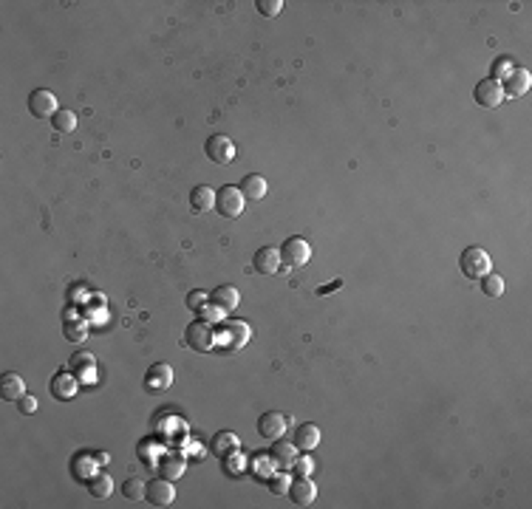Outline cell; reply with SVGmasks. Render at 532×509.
Returning a JSON list of instances; mask_svg holds the SVG:
<instances>
[{
  "label": "cell",
  "mask_w": 532,
  "mask_h": 509,
  "mask_svg": "<svg viewBox=\"0 0 532 509\" xmlns=\"http://www.w3.org/2000/svg\"><path fill=\"white\" fill-rule=\"evenodd\" d=\"M184 345L193 348V351H201V354L213 351L216 348V331H213V325H207L204 320L190 323L184 328Z\"/></svg>",
  "instance_id": "cell-5"
},
{
  "label": "cell",
  "mask_w": 532,
  "mask_h": 509,
  "mask_svg": "<svg viewBox=\"0 0 532 509\" xmlns=\"http://www.w3.org/2000/svg\"><path fill=\"white\" fill-rule=\"evenodd\" d=\"M224 314H227V311H221L216 303H207V306L199 311V320H204L207 325H213V323H221V320H224Z\"/></svg>",
  "instance_id": "cell-29"
},
{
  "label": "cell",
  "mask_w": 532,
  "mask_h": 509,
  "mask_svg": "<svg viewBox=\"0 0 532 509\" xmlns=\"http://www.w3.org/2000/svg\"><path fill=\"white\" fill-rule=\"evenodd\" d=\"M473 99H476V105H482V108H499V105L504 102L501 82H499V79H493V77H484V79L476 85Z\"/></svg>",
  "instance_id": "cell-10"
},
{
  "label": "cell",
  "mask_w": 532,
  "mask_h": 509,
  "mask_svg": "<svg viewBox=\"0 0 532 509\" xmlns=\"http://www.w3.org/2000/svg\"><path fill=\"white\" fill-rule=\"evenodd\" d=\"M343 286V280H334V283H328V286H320L317 289V294H326V291H334V289H340Z\"/></svg>",
  "instance_id": "cell-37"
},
{
  "label": "cell",
  "mask_w": 532,
  "mask_h": 509,
  "mask_svg": "<svg viewBox=\"0 0 532 509\" xmlns=\"http://www.w3.org/2000/svg\"><path fill=\"white\" fill-rule=\"evenodd\" d=\"M77 393V379L71 371H60L51 376V396L60 399V402H68L71 396Z\"/></svg>",
  "instance_id": "cell-16"
},
{
  "label": "cell",
  "mask_w": 532,
  "mask_h": 509,
  "mask_svg": "<svg viewBox=\"0 0 532 509\" xmlns=\"http://www.w3.org/2000/svg\"><path fill=\"white\" fill-rule=\"evenodd\" d=\"M513 65H510V60L507 57H501V60H496V65H493V79H499L501 77V71H510Z\"/></svg>",
  "instance_id": "cell-36"
},
{
  "label": "cell",
  "mask_w": 532,
  "mask_h": 509,
  "mask_svg": "<svg viewBox=\"0 0 532 509\" xmlns=\"http://www.w3.org/2000/svg\"><path fill=\"white\" fill-rule=\"evenodd\" d=\"M280 266H283V260H280V250H275V247H261L258 252L253 254V269H255L258 274H264V277L277 274Z\"/></svg>",
  "instance_id": "cell-13"
},
{
  "label": "cell",
  "mask_w": 532,
  "mask_h": 509,
  "mask_svg": "<svg viewBox=\"0 0 532 509\" xmlns=\"http://www.w3.org/2000/svg\"><path fill=\"white\" fill-rule=\"evenodd\" d=\"M309 257H311V247H309V241H303V238H297V235L283 241V247H280V260H283L289 269H300V266H306Z\"/></svg>",
  "instance_id": "cell-8"
},
{
  "label": "cell",
  "mask_w": 532,
  "mask_h": 509,
  "mask_svg": "<svg viewBox=\"0 0 532 509\" xmlns=\"http://www.w3.org/2000/svg\"><path fill=\"white\" fill-rule=\"evenodd\" d=\"M88 493H91L94 498H108V496L113 493V481H111V476H105V473L94 476V479L88 481Z\"/></svg>",
  "instance_id": "cell-26"
},
{
  "label": "cell",
  "mask_w": 532,
  "mask_h": 509,
  "mask_svg": "<svg viewBox=\"0 0 532 509\" xmlns=\"http://www.w3.org/2000/svg\"><path fill=\"white\" fill-rule=\"evenodd\" d=\"M122 496L131 498V501H142L145 498V481L142 479H128L122 484Z\"/></svg>",
  "instance_id": "cell-28"
},
{
  "label": "cell",
  "mask_w": 532,
  "mask_h": 509,
  "mask_svg": "<svg viewBox=\"0 0 532 509\" xmlns=\"http://www.w3.org/2000/svg\"><path fill=\"white\" fill-rule=\"evenodd\" d=\"M190 210L193 213H210L216 210V190L207 184H199L190 190Z\"/></svg>",
  "instance_id": "cell-18"
},
{
  "label": "cell",
  "mask_w": 532,
  "mask_h": 509,
  "mask_svg": "<svg viewBox=\"0 0 532 509\" xmlns=\"http://www.w3.org/2000/svg\"><path fill=\"white\" fill-rule=\"evenodd\" d=\"M250 325L244 320H221V328H218V337H216V345L224 348V351H238L250 342Z\"/></svg>",
  "instance_id": "cell-1"
},
{
  "label": "cell",
  "mask_w": 532,
  "mask_h": 509,
  "mask_svg": "<svg viewBox=\"0 0 532 509\" xmlns=\"http://www.w3.org/2000/svg\"><path fill=\"white\" fill-rule=\"evenodd\" d=\"M294 459H297V447H294V442H283V439H275V442H272L269 462H272L277 470H292Z\"/></svg>",
  "instance_id": "cell-15"
},
{
  "label": "cell",
  "mask_w": 532,
  "mask_h": 509,
  "mask_svg": "<svg viewBox=\"0 0 532 509\" xmlns=\"http://www.w3.org/2000/svg\"><path fill=\"white\" fill-rule=\"evenodd\" d=\"M23 393H26L23 376H17L14 371H9V374L0 376V399H3V402H17Z\"/></svg>",
  "instance_id": "cell-19"
},
{
  "label": "cell",
  "mask_w": 532,
  "mask_h": 509,
  "mask_svg": "<svg viewBox=\"0 0 532 509\" xmlns=\"http://www.w3.org/2000/svg\"><path fill=\"white\" fill-rule=\"evenodd\" d=\"M62 334H65V340H71V342H85L88 325H85V320H65V323H62Z\"/></svg>",
  "instance_id": "cell-27"
},
{
  "label": "cell",
  "mask_w": 532,
  "mask_h": 509,
  "mask_svg": "<svg viewBox=\"0 0 532 509\" xmlns=\"http://www.w3.org/2000/svg\"><path fill=\"white\" fill-rule=\"evenodd\" d=\"M51 125H54V130H57V133H71V130L77 128V113H74V111H68V108H60V111L54 113Z\"/></svg>",
  "instance_id": "cell-22"
},
{
  "label": "cell",
  "mask_w": 532,
  "mask_h": 509,
  "mask_svg": "<svg viewBox=\"0 0 532 509\" xmlns=\"http://www.w3.org/2000/svg\"><path fill=\"white\" fill-rule=\"evenodd\" d=\"M266 484H269V493H272V496H286V493H289V479H286L283 473L269 476Z\"/></svg>",
  "instance_id": "cell-30"
},
{
  "label": "cell",
  "mask_w": 532,
  "mask_h": 509,
  "mask_svg": "<svg viewBox=\"0 0 532 509\" xmlns=\"http://www.w3.org/2000/svg\"><path fill=\"white\" fill-rule=\"evenodd\" d=\"M482 291H484L487 297L499 300V297L504 294V277H501V274H496V272H487V274L482 277Z\"/></svg>",
  "instance_id": "cell-23"
},
{
  "label": "cell",
  "mask_w": 532,
  "mask_h": 509,
  "mask_svg": "<svg viewBox=\"0 0 532 509\" xmlns=\"http://www.w3.org/2000/svg\"><path fill=\"white\" fill-rule=\"evenodd\" d=\"M289 422H292V416L277 413V410H269V413H264V416L258 419V436L266 439V442H275V439H280V436L286 433Z\"/></svg>",
  "instance_id": "cell-12"
},
{
  "label": "cell",
  "mask_w": 532,
  "mask_h": 509,
  "mask_svg": "<svg viewBox=\"0 0 532 509\" xmlns=\"http://www.w3.org/2000/svg\"><path fill=\"white\" fill-rule=\"evenodd\" d=\"M294 447L297 450H306V453H311L317 444H320V427L317 425H311V422H303L297 430H294Z\"/></svg>",
  "instance_id": "cell-20"
},
{
  "label": "cell",
  "mask_w": 532,
  "mask_h": 509,
  "mask_svg": "<svg viewBox=\"0 0 532 509\" xmlns=\"http://www.w3.org/2000/svg\"><path fill=\"white\" fill-rule=\"evenodd\" d=\"M459 269H462L465 277L482 280L487 272H493V260H490V254L484 252L482 247H467L465 252L459 254Z\"/></svg>",
  "instance_id": "cell-2"
},
{
  "label": "cell",
  "mask_w": 532,
  "mask_h": 509,
  "mask_svg": "<svg viewBox=\"0 0 532 509\" xmlns=\"http://www.w3.org/2000/svg\"><path fill=\"white\" fill-rule=\"evenodd\" d=\"M292 470H294L297 479H300V476H309V473H311V459H309V456H297L294 464H292Z\"/></svg>",
  "instance_id": "cell-35"
},
{
  "label": "cell",
  "mask_w": 532,
  "mask_h": 509,
  "mask_svg": "<svg viewBox=\"0 0 532 509\" xmlns=\"http://www.w3.org/2000/svg\"><path fill=\"white\" fill-rule=\"evenodd\" d=\"M289 498L294 507H311L314 498H317V487L309 476H300L294 479V484H289Z\"/></svg>",
  "instance_id": "cell-14"
},
{
  "label": "cell",
  "mask_w": 532,
  "mask_h": 509,
  "mask_svg": "<svg viewBox=\"0 0 532 509\" xmlns=\"http://www.w3.org/2000/svg\"><path fill=\"white\" fill-rule=\"evenodd\" d=\"M207 303H210V294L201 291V289H196V291L187 294V308H193V311H201Z\"/></svg>",
  "instance_id": "cell-32"
},
{
  "label": "cell",
  "mask_w": 532,
  "mask_h": 509,
  "mask_svg": "<svg viewBox=\"0 0 532 509\" xmlns=\"http://www.w3.org/2000/svg\"><path fill=\"white\" fill-rule=\"evenodd\" d=\"M255 6H258V14H264V17H275V14H280L283 0H258Z\"/></svg>",
  "instance_id": "cell-33"
},
{
  "label": "cell",
  "mask_w": 532,
  "mask_h": 509,
  "mask_svg": "<svg viewBox=\"0 0 532 509\" xmlns=\"http://www.w3.org/2000/svg\"><path fill=\"white\" fill-rule=\"evenodd\" d=\"M57 111H60V102L48 88H34L28 94V113L34 119H54Z\"/></svg>",
  "instance_id": "cell-6"
},
{
  "label": "cell",
  "mask_w": 532,
  "mask_h": 509,
  "mask_svg": "<svg viewBox=\"0 0 532 509\" xmlns=\"http://www.w3.org/2000/svg\"><path fill=\"white\" fill-rule=\"evenodd\" d=\"M204 153H207V159L213 164H230L235 159V142L230 136H224V133H216V136H210L204 142Z\"/></svg>",
  "instance_id": "cell-7"
},
{
  "label": "cell",
  "mask_w": 532,
  "mask_h": 509,
  "mask_svg": "<svg viewBox=\"0 0 532 509\" xmlns=\"http://www.w3.org/2000/svg\"><path fill=\"white\" fill-rule=\"evenodd\" d=\"M182 473H184V462H182V459H176V462H162V479L176 481Z\"/></svg>",
  "instance_id": "cell-31"
},
{
  "label": "cell",
  "mask_w": 532,
  "mask_h": 509,
  "mask_svg": "<svg viewBox=\"0 0 532 509\" xmlns=\"http://www.w3.org/2000/svg\"><path fill=\"white\" fill-rule=\"evenodd\" d=\"M499 82H501L504 99H521V96H527V91L532 88V74L530 68H524V65H513Z\"/></svg>",
  "instance_id": "cell-4"
},
{
  "label": "cell",
  "mask_w": 532,
  "mask_h": 509,
  "mask_svg": "<svg viewBox=\"0 0 532 509\" xmlns=\"http://www.w3.org/2000/svg\"><path fill=\"white\" fill-rule=\"evenodd\" d=\"M17 410H20L23 416H31V413L37 410V399H34V396H28V393H23V396L17 399Z\"/></svg>",
  "instance_id": "cell-34"
},
{
  "label": "cell",
  "mask_w": 532,
  "mask_h": 509,
  "mask_svg": "<svg viewBox=\"0 0 532 509\" xmlns=\"http://www.w3.org/2000/svg\"><path fill=\"white\" fill-rule=\"evenodd\" d=\"M238 447V436L235 433H230V430H224V433H218L216 439H213V453L216 456H227V453H233Z\"/></svg>",
  "instance_id": "cell-25"
},
{
  "label": "cell",
  "mask_w": 532,
  "mask_h": 509,
  "mask_svg": "<svg viewBox=\"0 0 532 509\" xmlns=\"http://www.w3.org/2000/svg\"><path fill=\"white\" fill-rule=\"evenodd\" d=\"M145 501L153 507H170L176 501V487L170 479H153L145 481Z\"/></svg>",
  "instance_id": "cell-9"
},
{
  "label": "cell",
  "mask_w": 532,
  "mask_h": 509,
  "mask_svg": "<svg viewBox=\"0 0 532 509\" xmlns=\"http://www.w3.org/2000/svg\"><path fill=\"white\" fill-rule=\"evenodd\" d=\"M173 385V368L167 362H156L145 374V391L148 393H165Z\"/></svg>",
  "instance_id": "cell-11"
},
{
  "label": "cell",
  "mask_w": 532,
  "mask_h": 509,
  "mask_svg": "<svg viewBox=\"0 0 532 509\" xmlns=\"http://www.w3.org/2000/svg\"><path fill=\"white\" fill-rule=\"evenodd\" d=\"M210 303H216L221 311H233V308H238L241 294H238V289H235V286L224 283V286H216V289L210 291Z\"/></svg>",
  "instance_id": "cell-17"
},
{
  "label": "cell",
  "mask_w": 532,
  "mask_h": 509,
  "mask_svg": "<svg viewBox=\"0 0 532 509\" xmlns=\"http://www.w3.org/2000/svg\"><path fill=\"white\" fill-rule=\"evenodd\" d=\"M94 365H96V357H94L91 351H77V354H71V359H68L71 374H85V371H91Z\"/></svg>",
  "instance_id": "cell-24"
},
{
  "label": "cell",
  "mask_w": 532,
  "mask_h": 509,
  "mask_svg": "<svg viewBox=\"0 0 532 509\" xmlns=\"http://www.w3.org/2000/svg\"><path fill=\"white\" fill-rule=\"evenodd\" d=\"M238 187H241L244 198H250V201H261L266 193H269V184H266V179H264V176H258V173H250V176H244V181H241Z\"/></svg>",
  "instance_id": "cell-21"
},
{
  "label": "cell",
  "mask_w": 532,
  "mask_h": 509,
  "mask_svg": "<svg viewBox=\"0 0 532 509\" xmlns=\"http://www.w3.org/2000/svg\"><path fill=\"white\" fill-rule=\"evenodd\" d=\"M244 201H247V198H244L241 187L224 184V187L216 193V213H221L224 218H238V216H244V210H247Z\"/></svg>",
  "instance_id": "cell-3"
}]
</instances>
